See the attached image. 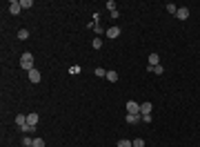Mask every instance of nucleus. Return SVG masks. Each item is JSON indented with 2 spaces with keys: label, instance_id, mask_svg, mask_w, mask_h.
<instances>
[{
  "label": "nucleus",
  "instance_id": "nucleus-22",
  "mask_svg": "<svg viewBox=\"0 0 200 147\" xmlns=\"http://www.w3.org/2000/svg\"><path fill=\"white\" fill-rule=\"evenodd\" d=\"M34 147H45V140L42 138H34Z\"/></svg>",
  "mask_w": 200,
  "mask_h": 147
},
{
  "label": "nucleus",
  "instance_id": "nucleus-10",
  "mask_svg": "<svg viewBox=\"0 0 200 147\" xmlns=\"http://www.w3.org/2000/svg\"><path fill=\"white\" fill-rule=\"evenodd\" d=\"M151 107H154V105L149 103V101H147V103H140V114H149V112H151Z\"/></svg>",
  "mask_w": 200,
  "mask_h": 147
},
{
  "label": "nucleus",
  "instance_id": "nucleus-4",
  "mask_svg": "<svg viewBox=\"0 0 200 147\" xmlns=\"http://www.w3.org/2000/svg\"><path fill=\"white\" fill-rule=\"evenodd\" d=\"M38 122H40V116H38V114H34V112H31V114H27V125L36 127Z\"/></svg>",
  "mask_w": 200,
  "mask_h": 147
},
{
  "label": "nucleus",
  "instance_id": "nucleus-17",
  "mask_svg": "<svg viewBox=\"0 0 200 147\" xmlns=\"http://www.w3.org/2000/svg\"><path fill=\"white\" fill-rule=\"evenodd\" d=\"M22 147H34V140L29 136H22Z\"/></svg>",
  "mask_w": 200,
  "mask_h": 147
},
{
  "label": "nucleus",
  "instance_id": "nucleus-1",
  "mask_svg": "<svg viewBox=\"0 0 200 147\" xmlns=\"http://www.w3.org/2000/svg\"><path fill=\"white\" fill-rule=\"evenodd\" d=\"M20 67H22L24 71H31V69H34V54H31V52H24V54H22Z\"/></svg>",
  "mask_w": 200,
  "mask_h": 147
},
{
  "label": "nucleus",
  "instance_id": "nucleus-15",
  "mask_svg": "<svg viewBox=\"0 0 200 147\" xmlns=\"http://www.w3.org/2000/svg\"><path fill=\"white\" fill-rule=\"evenodd\" d=\"M118 147H134V143L127 140V138H120V140H118Z\"/></svg>",
  "mask_w": 200,
  "mask_h": 147
},
{
  "label": "nucleus",
  "instance_id": "nucleus-25",
  "mask_svg": "<svg viewBox=\"0 0 200 147\" xmlns=\"http://www.w3.org/2000/svg\"><path fill=\"white\" fill-rule=\"evenodd\" d=\"M105 5H107V9H109V11H113V9H116V3H113V0H107Z\"/></svg>",
  "mask_w": 200,
  "mask_h": 147
},
{
  "label": "nucleus",
  "instance_id": "nucleus-21",
  "mask_svg": "<svg viewBox=\"0 0 200 147\" xmlns=\"http://www.w3.org/2000/svg\"><path fill=\"white\" fill-rule=\"evenodd\" d=\"M134 143V147H145V140L142 138H136V140H131Z\"/></svg>",
  "mask_w": 200,
  "mask_h": 147
},
{
  "label": "nucleus",
  "instance_id": "nucleus-2",
  "mask_svg": "<svg viewBox=\"0 0 200 147\" xmlns=\"http://www.w3.org/2000/svg\"><path fill=\"white\" fill-rule=\"evenodd\" d=\"M127 112H129V114H140V103L127 101Z\"/></svg>",
  "mask_w": 200,
  "mask_h": 147
},
{
  "label": "nucleus",
  "instance_id": "nucleus-9",
  "mask_svg": "<svg viewBox=\"0 0 200 147\" xmlns=\"http://www.w3.org/2000/svg\"><path fill=\"white\" fill-rule=\"evenodd\" d=\"M176 16H178L180 20H187V18H189V9H187V7H178Z\"/></svg>",
  "mask_w": 200,
  "mask_h": 147
},
{
  "label": "nucleus",
  "instance_id": "nucleus-14",
  "mask_svg": "<svg viewBox=\"0 0 200 147\" xmlns=\"http://www.w3.org/2000/svg\"><path fill=\"white\" fill-rule=\"evenodd\" d=\"M107 80H109V83H116V80H118V74H116L113 69H109V71H107Z\"/></svg>",
  "mask_w": 200,
  "mask_h": 147
},
{
  "label": "nucleus",
  "instance_id": "nucleus-11",
  "mask_svg": "<svg viewBox=\"0 0 200 147\" xmlns=\"http://www.w3.org/2000/svg\"><path fill=\"white\" fill-rule=\"evenodd\" d=\"M147 71H154V74H158V76H160V74H165V67H162V65H156V67H149V65H147Z\"/></svg>",
  "mask_w": 200,
  "mask_h": 147
},
{
  "label": "nucleus",
  "instance_id": "nucleus-12",
  "mask_svg": "<svg viewBox=\"0 0 200 147\" xmlns=\"http://www.w3.org/2000/svg\"><path fill=\"white\" fill-rule=\"evenodd\" d=\"M16 125H18V127L27 125V116H24V114H18V116H16Z\"/></svg>",
  "mask_w": 200,
  "mask_h": 147
},
{
  "label": "nucleus",
  "instance_id": "nucleus-27",
  "mask_svg": "<svg viewBox=\"0 0 200 147\" xmlns=\"http://www.w3.org/2000/svg\"><path fill=\"white\" fill-rule=\"evenodd\" d=\"M93 31H96V34H103V27H100V24L96 22V24H93Z\"/></svg>",
  "mask_w": 200,
  "mask_h": 147
},
{
  "label": "nucleus",
  "instance_id": "nucleus-5",
  "mask_svg": "<svg viewBox=\"0 0 200 147\" xmlns=\"http://www.w3.org/2000/svg\"><path fill=\"white\" fill-rule=\"evenodd\" d=\"M105 34H107V38H118V36H120V27H116V24H113V27H109Z\"/></svg>",
  "mask_w": 200,
  "mask_h": 147
},
{
  "label": "nucleus",
  "instance_id": "nucleus-8",
  "mask_svg": "<svg viewBox=\"0 0 200 147\" xmlns=\"http://www.w3.org/2000/svg\"><path fill=\"white\" fill-rule=\"evenodd\" d=\"M140 120H142L140 114H127V122L129 125H136V122H140Z\"/></svg>",
  "mask_w": 200,
  "mask_h": 147
},
{
  "label": "nucleus",
  "instance_id": "nucleus-20",
  "mask_svg": "<svg viewBox=\"0 0 200 147\" xmlns=\"http://www.w3.org/2000/svg\"><path fill=\"white\" fill-rule=\"evenodd\" d=\"M20 5H22V9H31V7H34V3H31V0H22Z\"/></svg>",
  "mask_w": 200,
  "mask_h": 147
},
{
  "label": "nucleus",
  "instance_id": "nucleus-24",
  "mask_svg": "<svg viewBox=\"0 0 200 147\" xmlns=\"http://www.w3.org/2000/svg\"><path fill=\"white\" fill-rule=\"evenodd\" d=\"M140 116H142V122H147V125L151 122V114H140Z\"/></svg>",
  "mask_w": 200,
  "mask_h": 147
},
{
  "label": "nucleus",
  "instance_id": "nucleus-6",
  "mask_svg": "<svg viewBox=\"0 0 200 147\" xmlns=\"http://www.w3.org/2000/svg\"><path fill=\"white\" fill-rule=\"evenodd\" d=\"M147 63H149V67H156V65H160V56L158 54H149Z\"/></svg>",
  "mask_w": 200,
  "mask_h": 147
},
{
  "label": "nucleus",
  "instance_id": "nucleus-7",
  "mask_svg": "<svg viewBox=\"0 0 200 147\" xmlns=\"http://www.w3.org/2000/svg\"><path fill=\"white\" fill-rule=\"evenodd\" d=\"M27 74H29V80H31V83H40V71H38L36 67H34L31 71H27Z\"/></svg>",
  "mask_w": 200,
  "mask_h": 147
},
{
  "label": "nucleus",
  "instance_id": "nucleus-16",
  "mask_svg": "<svg viewBox=\"0 0 200 147\" xmlns=\"http://www.w3.org/2000/svg\"><path fill=\"white\" fill-rule=\"evenodd\" d=\"M18 38H20V40H27V38H29V29H20V31H18Z\"/></svg>",
  "mask_w": 200,
  "mask_h": 147
},
{
  "label": "nucleus",
  "instance_id": "nucleus-23",
  "mask_svg": "<svg viewBox=\"0 0 200 147\" xmlns=\"http://www.w3.org/2000/svg\"><path fill=\"white\" fill-rule=\"evenodd\" d=\"M69 74H73V76H76V74H80V67H78V65H73V67H69Z\"/></svg>",
  "mask_w": 200,
  "mask_h": 147
},
{
  "label": "nucleus",
  "instance_id": "nucleus-19",
  "mask_svg": "<svg viewBox=\"0 0 200 147\" xmlns=\"http://www.w3.org/2000/svg\"><path fill=\"white\" fill-rule=\"evenodd\" d=\"M91 45H93V49H100V47H103V40H100V38H93Z\"/></svg>",
  "mask_w": 200,
  "mask_h": 147
},
{
  "label": "nucleus",
  "instance_id": "nucleus-3",
  "mask_svg": "<svg viewBox=\"0 0 200 147\" xmlns=\"http://www.w3.org/2000/svg\"><path fill=\"white\" fill-rule=\"evenodd\" d=\"M9 11H11L13 16H18V14L22 11V5L18 3V0H11V3H9Z\"/></svg>",
  "mask_w": 200,
  "mask_h": 147
},
{
  "label": "nucleus",
  "instance_id": "nucleus-18",
  "mask_svg": "<svg viewBox=\"0 0 200 147\" xmlns=\"http://www.w3.org/2000/svg\"><path fill=\"white\" fill-rule=\"evenodd\" d=\"M167 11H169V14H176V11H178V7L173 5V3H167Z\"/></svg>",
  "mask_w": 200,
  "mask_h": 147
},
{
  "label": "nucleus",
  "instance_id": "nucleus-13",
  "mask_svg": "<svg viewBox=\"0 0 200 147\" xmlns=\"http://www.w3.org/2000/svg\"><path fill=\"white\" fill-rule=\"evenodd\" d=\"M93 74H96L98 78H107V69H103V67H96V69H93Z\"/></svg>",
  "mask_w": 200,
  "mask_h": 147
},
{
  "label": "nucleus",
  "instance_id": "nucleus-26",
  "mask_svg": "<svg viewBox=\"0 0 200 147\" xmlns=\"http://www.w3.org/2000/svg\"><path fill=\"white\" fill-rule=\"evenodd\" d=\"M20 129H22V134H29V132H31V129H34V127H31V125H22V127H20Z\"/></svg>",
  "mask_w": 200,
  "mask_h": 147
}]
</instances>
